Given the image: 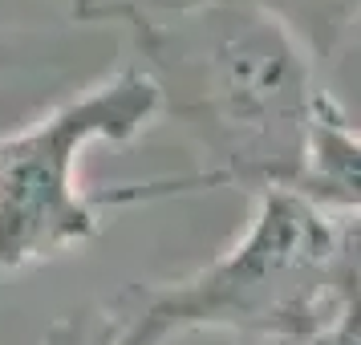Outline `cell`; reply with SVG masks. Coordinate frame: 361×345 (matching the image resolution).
I'll return each mask as SVG.
<instances>
[{
  "instance_id": "6da1fadb",
  "label": "cell",
  "mask_w": 361,
  "mask_h": 345,
  "mask_svg": "<svg viewBox=\"0 0 361 345\" xmlns=\"http://www.w3.org/2000/svg\"><path fill=\"white\" fill-rule=\"evenodd\" d=\"M126 37L130 61L163 98V118L187 131L203 167L110 187V212L203 187H240L256 199L300 183L329 90L317 78V57L276 13L256 0H203L130 20Z\"/></svg>"
},
{
  "instance_id": "7a4b0ae2",
  "label": "cell",
  "mask_w": 361,
  "mask_h": 345,
  "mask_svg": "<svg viewBox=\"0 0 361 345\" xmlns=\"http://www.w3.org/2000/svg\"><path fill=\"white\" fill-rule=\"evenodd\" d=\"M361 289V215L300 191H264L219 256L179 280H130L102 309L106 345L187 333L309 345Z\"/></svg>"
},
{
  "instance_id": "3957f363",
  "label": "cell",
  "mask_w": 361,
  "mask_h": 345,
  "mask_svg": "<svg viewBox=\"0 0 361 345\" xmlns=\"http://www.w3.org/2000/svg\"><path fill=\"white\" fill-rule=\"evenodd\" d=\"M163 118V98L126 61L110 78L57 102L29 126L0 134V272L61 260L102 231V191L82 187L94 143H134Z\"/></svg>"
},
{
  "instance_id": "277c9868",
  "label": "cell",
  "mask_w": 361,
  "mask_h": 345,
  "mask_svg": "<svg viewBox=\"0 0 361 345\" xmlns=\"http://www.w3.org/2000/svg\"><path fill=\"white\" fill-rule=\"evenodd\" d=\"M69 17L82 20V25H118L126 29L130 20L142 17H163V13H179L203 0H66Z\"/></svg>"
},
{
  "instance_id": "5b68a950",
  "label": "cell",
  "mask_w": 361,
  "mask_h": 345,
  "mask_svg": "<svg viewBox=\"0 0 361 345\" xmlns=\"http://www.w3.org/2000/svg\"><path fill=\"white\" fill-rule=\"evenodd\" d=\"M37 345H106V325H102V309L85 305V309L61 313L53 317L49 329L41 333Z\"/></svg>"
},
{
  "instance_id": "8992f818",
  "label": "cell",
  "mask_w": 361,
  "mask_h": 345,
  "mask_svg": "<svg viewBox=\"0 0 361 345\" xmlns=\"http://www.w3.org/2000/svg\"><path fill=\"white\" fill-rule=\"evenodd\" d=\"M309 345H361V293L349 296L341 305V313H337Z\"/></svg>"
},
{
  "instance_id": "52a82bcc",
  "label": "cell",
  "mask_w": 361,
  "mask_h": 345,
  "mask_svg": "<svg viewBox=\"0 0 361 345\" xmlns=\"http://www.w3.org/2000/svg\"><path fill=\"white\" fill-rule=\"evenodd\" d=\"M166 345H272V341H244V337H224V333H187V337H171Z\"/></svg>"
},
{
  "instance_id": "ba28073f",
  "label": "cell",
  "mask_w": 361,
  "mask_h": 345,
  "mask_svg": "<svg viewBox=\"0 0 361 345\" xmlns=\"http://www.w3.org/2000/svg\"><path fill=\"white\" fill-rule=\"evenodd\" d=\"M357 293H361V289H357Z\"/></svg>"
}]
</instances>
